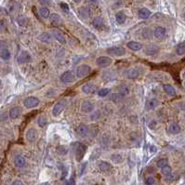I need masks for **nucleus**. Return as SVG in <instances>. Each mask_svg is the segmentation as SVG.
<instances>
[{"instance_id":"nucleus-1","label":"nucleus","mask_w":185,"mask_h":185,"mask_svg":"<svg viewBox=\"0 0 185 185\" xmlns=\"http://www.w3.org/2000/svg\"><path fill=\"white\" fill-rule=\"evenodd\" d=\"M86 146L81 142H75L74 143V156L75 159H77V162L82 161V159L84 158L85 154L86 152Z\"/></svg>"},{"instance_id":"nucleus-2","label":"nucleus","mask_w":185,"mask_h":185,"mask_svg":"<svg viewBox=\"0 0 185 185\" xmlns=\"http://www.w3.org/2000/svg\"><path fill=\"white\" fill-rule=\"evenodd\" d=\"M91 72V67L88 64H82L77 67L75 71V75L77 78H84Z\"/></svg>"},{"instance_id":"nucleus-3","label":"nucleus","mask_w":185,"mask_h":185,"mask_svg":"<svg viewBox=\"0 0 185 185\" xmlns=\"http://www.w3.org/2000/svg\"><path fill=\"white\" fill-rule=\"evenodd\" d=\"M75 78H77V75H75V74L73 72V71H70V70L65 71V72L61 75V77H60L62 82L65 83V84L74 82V81L77 80Z\"/></svg>"},{"instance_id":"nucleus-4","label":"nucleus","mask_w":185,"mask_h":185,"mask_svg":"<svg viewBox=\"0 0 185 185\" xmlns=\"http://www.w3.org/2000/svg\"><path fill=\"white\" fill-rule=\"evenodd\" d=\"M107 53L113 57H122L126 54V50H125L123 47L116 46V47H109L107 50Z\"/></svg>"},{"instance_id":"nucleus-5","label":"nucleus","mask_w":185,"mask_h":185,"mask_svg":"<svg viewBox=\"0 0 185 185\" xmlns=\"http://www.w3.org/2000/svg\"><path fill=\"white\" fill-rule=\"evenodd\" d=\"M66 105H67V101H60L59 102H57L52 109L53 116L58 117L63 112V110L65 109V107H66Z\"/></svg>"},{"instance_id":"nucleus-6","label":"nucleus","mask_w":185,"mask_h":185,"mask_svg":"<svg viewBox=\"0 0 185 185\" xmlns=\"http://www.w3.org/2000/svg\"><path fill=\"white\" fill-rule=\"evenodd\" d=\"M96 63L98 66L101 68H106V67L111 66V64L113 63V60L112 58L108 56H101L97 59Z\"/></svg>"},{"instance_id":"nucleus-7","label":"nucleus","mask_w":185,"mask_h":185,"mask_svg":"<svg viewBox=\"0 0 185 185\" xmlns=\"http://www.w3.org/2000/svg\"><path fill=\"white\" fill-rule=\"evenodd\" d=\"M39 102H40V101L37 99V98L31 96V97L26 98V99L23 101V105L26 108L32 109V108H35L36 106H38Z\"/></svg>"},{"instance_id":"nucleus-8","label":"nucleus","mask_w":185,"mask_h":185,"mask_svg":"<svg viewBox=\"0 0 185 185\" xmlns=\"http://www.w3.org/2000/svg\"><path fill=\"white\" fill-rule=\"evenodd\" d=\"M31 55L28 51L26 50H23L21 51V53L19 54V56L17 58V61L20 64H25V63H28L31 62Z\"/></svg>"},{"instance_id":"nucleus-9","label":"nucleus","mask_w":185,"mask_h":185,"mask_svg":"<svg viewBox=\"0 0 185 185\" xmlns=\"http://www.w3.org/2000/svg\"><path fill=\"white\" fill-rule=\"evenodd\" d=\"M166 34H167V30H166V28H164V27H162V26H157L154 32L155 37L158 40L164 39L166 37Z\"/></svg>"},{"instance_id":"nucleus-10","label":"nucleus","mask_w":185,"mask_h":185,"mask_svg":"<svg viewBox=\"0 0 185 185\" xmlns=\"http://www.w3.org/2000/svg\"><path fill=\"white\" fill-rule=\"evenodd\" d=\"M82 91L86 94H93V93H95V92L98 91V86L94 84L86 83V84L83 85Z\"/></svg>"},{"instance_id":"nucleus-11","label":"nucleus","mask_w":185,"mask_h":185,"mask_svg":"<svg viewBox=\"0 0 185 185\" xmlns=\"http://www.w3.org/2000/svg\"><path fill=\"white\" fill-rule=\"evenodd\" d=\"M94 109H95L94 104L89 101H85L82 103V105H81V111H82L83 113H92L94 111Z\"/></svg>"},{"instance_id":"nucleus-12","label":"nucleus","mask_w":185,"mask_h":185,"mask_svg":"<svg viewBox=\"0 0 185 185\" xmlns=\"http://www.w3.org/2000/svg\"><path fill=\"white\" fill-rule=\"evenodd\" d=\"M26 139L29 142H34L37 139V131L35 128H29L26 132Z\"/></svg>"},{"instance_id":"nucleus-13","label":"nucleus","mask_w":185,"mask_h":185,"mask_svg":"<svg viewBox=\"0 0 185 185\" xmlns=\"http://www.w3.org/2000/svg\"><path fill=\"white\" fill-rule=\"evenodd\" d=\"M144 52L148 56H155L159 52V47L155 45H150L145 48Z\"/></svg>"},{"instance_id":"nucleus-14","label":"nucleus","mask_w":185,"mask_h":185,"mask_svg":"<svg viewBox=\"0 0 185 185\" xmlns=\"http://www.w3.org/2000/svg\"><path fill=\"white\" fill-rule=\"evenodd\" d=\"M52 35L55 37L56 40L59 42V43H61V44L64 45V44H66V39H65V37L64 35L62 34L61 32L58 31V30H52Z\"/></svg>"},{"instance_id":"nucleus-15","label":"nucleus","mask_w":185,"mask_h":185,"mask_svg":"<svg viewBox=\"0 0 185 185\" xmlns=\"http://www.w3.org/2000/svg\"><path fill=\"white\" fill-rule=\"evenodd\" d=\"M127 47L132 51H140V50H142V44H140L139 42H135V41L128 42L127 44Z\"/></svg>"},{"instance_id":"nucleus-16","label":"nucleus","mask_w":185,"mask_h":185,"mask_svg":"<svg viewBox=\"0 0 185 185\" xmlns=\"http://www.w3.org/2000/svg\"><path fill=\"white\" fill-rule=\"evenodd\" d=\"M50 23L54 26H59L62 23V18L60 17V15H58L56 13H53L50 16Z\"/></svg>"},{"instance_id":"nucleus-17","label":"nucleus","mask_w":185,"mask_h":185,"mask_svg":"<svg viewBox=\"0 0 185 185\" xmlns=\"http://www.w3.org/2000/svg\"><path fill=\"white\" fill-rule=\"evenodd\" d=\"M89 132V128L86 126L85 124H80L78 128H77V133L79 134V136L81 137H86V136H88Z\"/></svg>"},{"instance_id":"nucleus-18","label":"nucleus","mask_w":185,"mask_h":185,"mask_svg":"<svg viewBox=\"0 0 185 185\" xmlns=\"http://www.w3.org/2000/svg\"><path fill=\"white\" fill-rule=\"evenodd\" d=\"M21 113V109L20 107H13L9 111V117L11 119H17Z\"/></svg>"},{"instance_id":"nucleus-19","label":"nucleus","mask_w":185,"mask_h":185,"mask_svg":"<svg viewBox=\"0 0 185 185\" xmlns=\"http://www.w3.org/2000/svg\"><path fill=\"white\" fill-rule=\"evenodd\" d=\"M159 105V101L156 99H150L146 102V108L148 110H154Z\"/></svg>"},{"instance_id":"nucleus-20","label":"nucleus","mask_w":185,"mask_h":185,"mask_svg":"<svg viewBox=\"0 0 185 185\" xmlns=\"http://www.w3.org/2000/svg\"><path fill=\"white\" fill-rule=\"evenodd\" d=\"M168 130H169V132L173 135H177L179 133H181V127H179V125L178 123H171L169 128H168Z\"/></svg>"},{"instance_id":"nucleus-21","label":"nucleus","mask_w":185,"mask_h":185,"mask_svg":"<svg viewBox=\"0 0 185 185\" xmlns=\"http://www.w3.org/2000/svg\"><path fill=\"white\" fill-rule=\"evenodd\" d=\"M14 163H15V166L17 167H23L26 164V160L23 156L17 155L14 158Z\"/></svg>"},{"instance_id":"nucleus-22","label":"nucleus","mask_w":185,"mask_h":185,"mask_svg":"<svg viewBox=\"0 0 185 185\" xmlns=\"http://www.w3.org/2000/svg\"><path fill=\"white\" fill-rule=\"evenodd\" d=\"M128 77L129 79H137L139 77H140V72H139V70L138 69H136V68H131V69H129L128 71Z\"/></svg>"},{"instance_id":"nucleus-23","label":"nucleus","mask_w":185,"mask_h":185,"mask_svg":"<svg viewBox=\"0 0 185 185\" xmlns=\"http://www.w3.org/2000/svg\"><path fill=\"white\" fill-rule=\"evenodd\" d=\"M11 57V54H10L9 50H8L7 47H4L2 50H0V58L4 61H9Z\"/></svg>"},{"instance_id":"nucleus-24","label":"nucleus","mask_w":185,"mask_h":185,"mask_svg":"<svg viewBox=\"0 0 185 185\" xmlns=\"http://www.w3.org/2000/svg\"><path fill=\"white\" fill-rule=\"evenodd\" d=\"M163 89H164V91L168 95H171V96L176 95V89L172 85L166 84V85L163 86Z\"/></svg>"},{"instance_id":"nucleus-25","label":"nucleus","mask_w":185,"mask_h":185,"mask_svg":"<svg viewBox=\"0 0 185 185\" xmlns=\"http://www.w3.org/2000/svg\"><path fill=\"white\" fill-rule=\"evenodd\" d=\"M52 37H53V35H50V33H43V34L39 36V39L42 42L50 44V43H51V41H52Z\"/></svg>"},{"instance_id":"nucleus-26","label":"nucleus","mask_w":185,"mask_h":185,"mask_svg":"<svg viewBox=\"0 0 185 185\" xmlns=\"http://www.w3.org/2000/svg\"><path fill=\"white\" fill-rule=\"evenodd\" d=\"M150 15H151V11L148 9H146V8L140 9V11H139V17L140 19H143V20L148 19L150 17Z\"/></svg>"},{"instance_id":"nucleus-27","label":"nucleus","mask_w":185,"mask_h":185,"mask_svg":"<svg viewBox=\"0 0 185 185\" xmlns=\"http://www.w3.org/2000/svg\"><path fill=\"white\" fill-rule=\"evenodd\" d=\"M176 53L179 56H182L185 54V41L181 42L176 47Z\"/></svg>"},{"instance_id":"nucleus-28","label":"nucleus","mask_w":185,"mask_h":185,"mask_svg":"<svg viewBox=\"0 0 185 185\" xmlns=\"http://www.w3.org/2000/svg\"><path fill=\"white\" fill-rule=\"evenodd\" d=\"M116 20L119 24H123L127 20V16L123 11H119L116 15Z\"/></svg>"},{"instance_id":"nucleus-29","label":"nucleus","mask_w":185,"mask_h":185,"mask_svg":"<svg viewBox=\"0 0 185 185\" xmlns=\"http://www.w3.org/2000/svg\"><path fill=\"white\" fill-rule=\"evenodd\" d=\"M99 167L100 169L103 172H108V171H111L112 170V166L111 164H109L108 162H105V161H102L101 162V164L99 165Z\"/></svg>"},{"instance_id":"nucleus-30","label":"nucleus","mask_w":185,"mask_h":185,"mask_svg":"<svg viewBox=\"0 0 185 185\" xmlns=\"http://www.w3.org/2000/svg\"><path fill=\"white\" fill-rule=\"evenodd\" d=\"M92 25H93L96 29H101L103 26V20L101 17H96L92 21Z\"/></svg>"},{"instance_id":"nucleus-31","label":"nucleus","mask_w":185,"mask_h":185,"mask_svg":"<svg viewBox=\"0 0 185 185\" xmlns=\"http://www.w3.org/2000/svg\"><path fill=\"white\" fill-rule=\"evenodd\" d=\"M117 90H118V93H120L124 97H126L127 95L129 94V89H128V86H126V85L119 86L117 88Z\"/></svg>"},{"instance_id":"nucleus-32","label":"nucleus","mask_w":185,"mask_h":185,"mask_svg":"<svg viewBox=\"0 0 185 185\" xmlns=\"http://www.w3.org/2000/svg\"><path fill=\"white\" fill-rule=\"evenodd\" d=\"M124 96H122L120 93H113L111 95V100L115 102V103H119V102H122L124 101Z\"/></svg>"},{"instance_id":"nucleus-33","label":"nucleus","mask_w":185,"mask_h":185,"mask_svg":"<svg viewBox=\"0 0 185 185\" xmlns=\"http://www.w3.org/2000/svg\"><path fill=\"white\" fill-rule=\"evenodd\" d=\"M78 13L81 18L83 19H88L89 17V10L86 8H80L78 9Z\"/></svg>"},{"instance_id":"nucleus-34","label":"nucleus","mask_w":185,"mask_h":185,"mask_svg":"<svg viewBox=\"0 0 185 185\" xmlns=\"http://www.w3.org/2000/svg\"><path fill=\"white\" fill-rule=\"evenodd\" d=\"M39 13H40V15H41V17H42V18H44V19L50 18V9H48L47 7H42V8L39 9Z\"/></svg>"},{"instance_id":"nucleus-35","label":"nucleus","mask_w":185,"mask_h":185,"mask_svg":"<svg viewBox=\"0 0 185 185\" xmlns=\"http://www.w3.org/2000/svg\"><path fill=\"white\" fill-rule=\"evenodd\" d=\"M161 172H162V174H163L164 176L168 177V176H170V175H171L172 169H171V167H170L169 166L167 165L166 167H164L163 168H161Z\"/></svg>"},{"instance_id":"nucleus-36","label":"nucleus","mask_w":185,"mask_h":185,"mask_svg":"<svg viewBox=\"0 0 185 185\" xmlns=\"http://www.w3.org/2000/svg\"><path fill=\"white\" fill-rule=\"evenodd\" d=\"M111 160L113 161V163H115V164H119V163H121L123 161V158L119 154H113L111 156Z\"/></svg>"},{"instance_id":"nucleus-37","label":"nucleus","mask_w":185,"mask_h":185,"mask_svg":"<svg viewBox=\"0 0 185 185\" xmlns=\"http://www.w3.org/2000/svg\"><path fill=\"white\" fill-rule=\"evenodd\" d=\"M109 93H110V89H100V90H98L97 91V94H98V96L99 97H101V98H103V97H106Z\"/></svg>"},{"instance_id":"nucleus-38","label":"nucleus","mask_w":185,"mask_h":185,"mask_svg":"<svg viewBox=\"0 0 185 185\" xmlns=\"http://www.w3.org/2000/svg\"><path fill=\"white\" fill-rule=\"evenodd\" d=\"M37 123H38V126L40 128H44L46 127V125L47 123V117L44 116H41L39 118H38V120H37Z\"/></svg>"},{"instance_id":"nucleus-39","label":"nucleus","mask_w":185,"mask_h":185,"mask_svg":"<svg viewBox=\"0 0 185 185\" xmlns=\"http://www.w3.org/2000/svg\"><path fill=\"white\" fill-rule=\"evenodd\" d=\"M167 163H168V161H167V158H162V159H160V160H158L157 161V167H159V168H163L164 167H166L167 165Z\"/></svg>"},{"instance_id":"nucleus-40","label":"nucleus","mask_w":185,"mask_h":185,"mask_svg":"<svg viewBox=\"0 0 185 185\" xmlns=\"http://www.w3.org/2000/svg\"><path fill=\"white\" fill-rule=\"evenodd\" d=\"M60 7H61L62 10L63 12L65 13H68L69 12V10H70V8L68 6V4L67 3H65V2H61L60 3Z\"/></svg>"},{"instance_id":"nucleus-41","label":"nucleus","mask_w":185,"mask_h":185,"mask_svg":"<svg viewBox=\"0 0 185 185\" xmlns=\"http://www.w3.org/2000/svg\"><path fill=\"white\" fill-rule=\"evenodd\" d=\"M155 182V179L154 177H152V176H149V177H147L145 179V184L146 185H154Z\"/></svg>"},{"instance_id":"nucleus-42","label":"nucleus","mask_w":185,"mask_h":185,"mask_svg":"<svg viewBox=\"0 0 185 185\" xmlns=\"http://www.w3.org/2000/svg\"><path fill=\"white\" fill-rule=\"evenodd\" d=\"M57 151H58V153L60 154V155H65L67 153V149L65 148L64 146H59L58 147V149H57Z\"/></svg>"},{"instance_id":"nucleus-43","label":"nucleus","mask_w":185,"mask_h":185,"mask_svg":"<svg viewBox=\"0 0 185 185\" xmlns=\"http://www.w3.org/2000/svg\"><path fill=\"white\" fill-rule=\"evenodd\" d=\"M39 3L41 5H46V6H47V5L51 4V0H39Z\"/></svg>"},{"instance_id":"nucleus-44","label":"nucleus","mask_w":185,"mask_h":185,"mask_svg":"<svg viewBox=\"0 0 185 185\" xmlns=\"http://www.w3.org/2000/svg\"><path fill=\"white\" fill-rule=\"evenodd\" d=\"M5 29H6V25L2 21H0V31H4Z\"/></svg>"},{"instance_id":"nucleus-45","label":"nucleus","mask_w":185,"mask_h":185,"mask_svg":"<svg viewBox=\"0 0 185 185\" xmlns=\"http://www.w3.org/2000/svg\"><path fill=\"white\" fill-rule=\"evenodd\" d=\"M67 185H75V182H74V178H71L69 181H67Z\"/></svg>"},{"instance_id":"nucleus-46","label":"nucleus","mask_w":185,"mask_h":185,"mask_svg":"<svg viewBox=\"0 0 185 185\" xmlns=\"http://www.w3.org/2000/svg\"><path fill=\"white\" fill-rule=\"evenodd\" d=\"M11 185H24L23 182H21V181H14L12 183H11Z\"/></svg>"},{"instance_id":"nucleus-47","label":"nucleus","mask_w":185,"mask_h":185,"mask_svg":"<svg viewBox=\"0 0 185 185\" xmlns=\"http://www.w3.org/2000/svg\"><path fill=\"white\" fill-rule=\"evenodd\" d=\"M74 2H77V3H78V2L81 1V0H74Z\"/></svg>"},{"instance_id":"nucleus-48","label":"nucleus","mask_w":185,"mask_h":185,"mask_svg":"<svg viewBox=\"0 0 185 185\" xmlns=\"http://www.w3.org/2000/svg\"><path fill=\"white\" fill-rule=\"evenodd\" d=\"M1 99H2V93L0 92V101H1Z\"/></svg>"},{"instance_id":"nucleus-49","label":"nucleus","mask_w":185,"mask_h":185,"mask_svg":"<svg viewBox=\"0 0 185 185\" xmlns=\"http://www.w3.org/2000/svg\"><path fill=\"white\" fill-rule=\"evenodd\" d=\"M182 77H183V78H184V79H185V72H184V73H183V74H182Z\"/></svg>"},{"instance_id":"nucleus-50","label":"nucleus","mask_w":185,"mask_h":185,"mask_svg":"<svg viewBox=\"0 0 185 185\" xmlns=\"http://www.w3.org/2000/svg\"><path fill=\"white\" fill-rule=\"evenodd\" d=\"M1 86H2V81L0 80V88H1Z\"/></svg>"},{"instance_id":"nucleus-51","label":"nucleus","mask_w":185,"mask_h":185,"mask_svg":"<svg viewBox=\"0 0 185 185\" xmlns=\"http://www.w3.org/2000/svg\"><path fill=\"white\" fill-rule=\"evenodd\" d=\"M184 86H185V84H184Z\"/></svg>"}]
</instances>
